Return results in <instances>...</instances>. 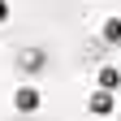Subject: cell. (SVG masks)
I'll return each mask as SVG.
<instances>
[{
	"instance_id": "cell-5",
	"label": "cell",
	"mask_w": 121,
	"mask_h": 121,
	"mask_svg": "<svg viewBox=\"0 0 121 121\" xmlns=\"http://www.w3.org/2000/svg\"><path fill=\"white\" fill-rule=\"evenodd\" d=\"M99 39H104V43H121V17H108V22H104Z\"/></svg>"
},
{
	"instance_id": "cell-2",
	"label": "cell",
	"mask_w": 121,
	"mask_h": 121,
	"mask_svg": "<svg viewBox=\"0 0 121 121\" xmlns=\"http://www.w3.org/2000/svg\"><path fill=\"white\" fill-rule=\"evenodd\" d=\"M86 108L95 112V117H108V112H117V95H112L108 86H95V91H91V99H86Z\"/></svg>"
},
{
	"instance_id": "cell-6",
	"label": "cell",
	"mask_w": 121,
	"mask_h": 121,
	"mask_svg": "<svg viewBox=\"0 0 121 121\" xmlns=\"http://www.w3.org/2000/svg\"><path fill=\"white\" fill-rule=\"evenodd\" d=\"M0 22H9V0H0Z\"/></svg>"
},
{
	"instance_id": "cell-1",
	"label": "cell",
	"mask_w": 121,
	"mask_h": 121,
	"mask_svg": "<svg viewBox=\"0 0 121 121\" xmlns=\"http://www.w3.org/2000/svg\"><path fill=\"white\" fill-rule=\"evenodd\" d=\"M13 69H17L26 82H35V78H43V73L52 69V52L43 48V43H22V48L13 52Z\"/></svg>"
},
{
	"instance_id": "cell-4",
	"label": "cell",
	"mask_w": 121,
	"mask_h": 121,
	"mask_svg": "<svg viewBox=\"0 0 121 121\" xmlns=\"http://www.w3.org/2000/svg\"><path fill=\"white\" fill-rule=\"evenodd\" d=\"M99 86L117 91V86H121V69H117V65H99Z\"/></svg>"
},
{
	"instance_id": "cell-3",
	"label": "cell",
	"mask_w": 121,
	"mask_h": 121,
	"mask_svg": "<svg viewBox=\"0 0 121 121\" xmlns=\"http://www.w3.org/2000/svg\"><path fill=\"white\" fill-rule=\"evenodd\" d=\"M13 104H17V112H26V117H30V112L43 104V95H39V86H30V82H26L17 95H13Z\"/></svg>"
},
{
	"instance_id": "cell-7",
	"label": "cell",
	"mask_w": 121,
	"mask_h": 121,
	"mask_svg": "<svg viewBox=\"0 0 121 121\" xmlns=\"http://www.w3.org/2000/svg\"><path fill=\"white\" fill-rule=\"evenodd\" d=\"M13 121H35V117H26V112H22V117H13Z\"/></svg>"
}]
</instances>
